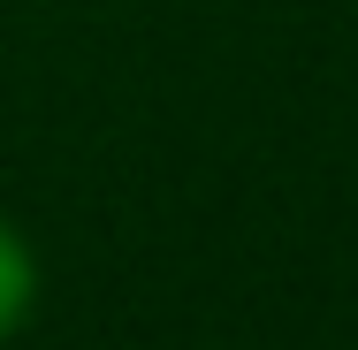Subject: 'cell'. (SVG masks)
Instances as JSON below:
<instances>
[{
  "mask_svg": "<svg viewBox=\"0 0 358 350\" xmlns=\"http://www.w3.org/2000/svg\"><path fill=\"white\" fill-rule=\"evenodd\" d=\"M31 297H38V267H31V244L15 236V221H0V343L31 320Z\"/></svg>",
  "mask_w": 358,
  "mask_h": 350,
  "instance_id": "cell-1",
  "label": "cell"
}]
</instances>
